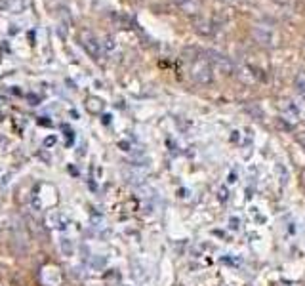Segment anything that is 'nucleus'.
I'll list each match as a JSON object with an SVG mask.
<instances>
[{"mask_svg":"<svg viewBox=\"0 0 305 286\" xmlns=\"http://www.w3.org/2000/svg\"><path fill=\"white\" fill-rule=\"evenodd\" d=\"M229 2H233V0H229Z\"/></svg>","mask_w":305,"mask_h":286,"instance_id":"423d86ee","label":"nucleus"},{"mask_svg":"<svg viewBox=\"0 0 305 286\" xmlns=\"http://www.w3.org/2000/svg\"><path fill=\"white\" fill-rule=\"evenodd\" d=\"M208 56H210V61L214 67H218V71H221L223 75H229L233 71V63L227 59L225 56H221V54H216V52H208Z\"/></svg>","mask_w":305,"mask_h":286,"instance_id":"f03ea898","label":"nucleus"},{"mask_svg":"<svg viewBox=\"0 0 305 286\" xmlns=\"http://www.w3.org/2000/svg\"><path fill=\"white\" fill-rule=\"evenodd\" d=\"M191 77H193V80L198 82V84H208V82H212L210 65L206 63V61H198L196 65L191 67Z\"/></svg>","mask_w":305,"mask_h":286,"instance_id":"f257e3e1","label":"nucleus"},{"mask_svg":"<svg viewBox=\"0 0 305 286\" xmlns=\"http://www.w3.org/2000/svg\"><path fill=\"white\" fill-rule=\"evenodd\" d=\"M59 248H61V252H63L65 256H73V244H71L69 239H63V241L59 243Z\"/></svg>","mask_w":305,"mask_h":286,"instance_id":"20e7f679","label":"nucleus"},{"mask_svg":"<svg viewBox=\"0 0 305 286\" xmlns=\"http://www.w3.org/2000/svg\"><path fill=\"white\" fill-rule=\"evenodd\" d=\"M296 88H298L299 93H303L305 96V75L303 73H299L298 77H296Z\"/></svg>","mask_w":305,"mask_h":286,"instance_id":"39448f33","label":"nucleus"},{"mask_svg":"<svg viewBox=\"0 0 305 286\" xmlns=\"http://www.w3.org/2000/svg\"><path fill=\"white\" fill-rule=\"evenodd\" d=\"M174 2L180 8H183V10L191 15L198 14V12H200V6H202V2H200V0H174Z\"/></svg>","mask_w":305,"mask_h":286,"instance_id":"7ed1b4c3","label":"nucleus"}]
</instances>
